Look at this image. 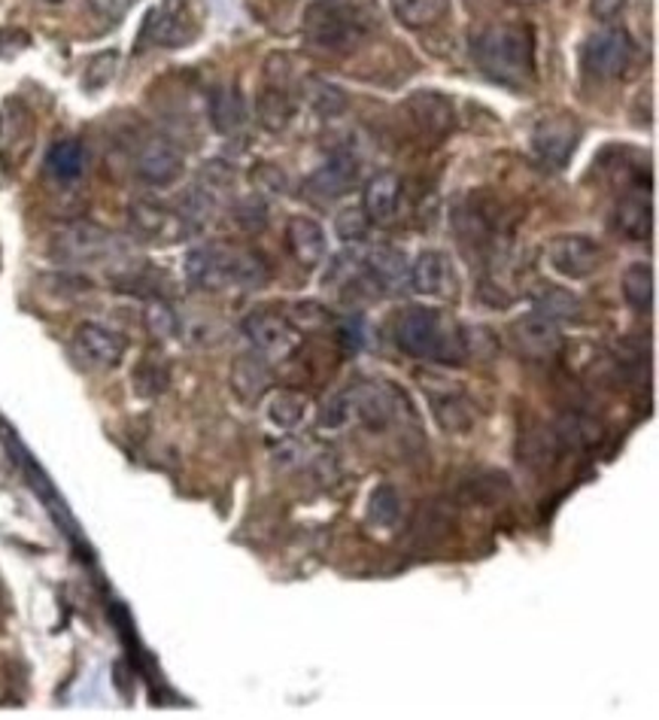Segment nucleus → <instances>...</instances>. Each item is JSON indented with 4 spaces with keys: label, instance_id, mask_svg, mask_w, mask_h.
<instances>
[{
    "label": "nucleus",
    "instance_id": "obj_22",
    "mask_svg": "<svg viewBox=\"0 0 659 720\" xmlns=\"http://www.w3.org/2000/svg\"><path fill=\"white\" fill-rule=\"evenodd\" d=\"M429 402H432V413H435L437 425L450 432V435H465L471 425H474V411L465 402L462 392L453 390H432L429 392Z\"/></svg>",
    "mask_w": 659,
    "mask_h": 720
},
{
    "label": "nucleus",
    "instance_id": "obj_19",
    "mask_svg": "<svg viewBox=\"0 0 659 720\" xmlns=\"http://www.w3.org/2000/svg\"><path fill=\"white\" fill-rule=\"evenodd\" d=\"M365 271L377 284V289H383V292H395V289H401V286L411 280V268H408L404 253L392 247L371 249L365 256Z\"/></svg>",
    "mask_w": 659,
    "mask_h": 720
},
{
    "label": "nucleus",
    "instance_id": "obj_35",
    "mask_svg": "<svg viewBox=\"0 0 659 720\" xmlns=\"http://www.w3.org/2000/svg\"><path fill=\"white\" fill-rule=\"evenodd\" d=\"M368 228H371V219H368L362 207H347L334 219V232H338L343 244H362L368 237Z\"/></svg>",
    "mask_w": 659,
    "mask_h": 720
},
{
    "label": "nucleus",
    "instance_id": "obj_41",
    "mask_svg": "<svg viewBox=\"0 0 659 720\" xmlns=\"http://www.w3.org/2000/svg\"><path fill=\"white\" fill-rule=\"evenodd\" d=\"M274 460H277V465H282V469H289V465H301V460H305V448H301L295 438H289V441H282L280 450L274 453Z\"/></svg>",
    "mask_w": 659,
    "mask_h": 720
},
{
    "label": "nucleus",
    "instance_id": "obj_9",
    "mask_svg": "<svg viewBox=\"0 0 659 720\" xmlns=\"http://www.w3.org/2000/svg\"><path fill=\"white\" fill-rule=\"evenodd\" d=\"M343 395H347L350 420L368 425V429H387L399 413L395 387L380 383V380H362L350 390H343Z\"/></svg>",
    "mask_w": 659,
    "mask_h": 720
},
{
    "label": "nucleus",
    "instance_id": "obj_28",
    "mask_svg": "<svg viewBox=\"0 0 659 720\" xmlns=\"http://www.w3.org/2000/svg\"><path fill=\"white\" fill-rule=\"evenodd\" d=\"M256 110H259V119L261 125L268 131H282L289 122H292L295 116V101L289 97V92L286 89H280V85H268L265 92L259 95V104H256Z\"/></svg>",
    "mask_w": 659,
    "mask_h": 720
},
{
    "label": "nucleus",
    "instance_id": "obj_32",
    "mask_svg": "<svg viewBox=\"0 0 659 720\" xmlns=\"http://www.w3.org/2000/svg\"><path fill=\"white\" fill-rule=\"evenodd\" d=\"M554 435L563 448H589L599 438V429L580 413H565L563 420L556 423Z\"/></svg>",
    "mask_w": 659,
    "mask_h": 720
},
{
    "label": "nucleus",
    "instance_id": "obj_11",
    "mask_svg": "<svg viewBox=\"0 0 659 720\" xmlns=\"http://www.w3.org/2000/svg\"><path fill=\"white\" fill-rule=\"evenodd\" d=\"M547 265L565 280H587L599 268L601 249L587 235H559L544 247Z\"/></svg>",
    "mask_w": 659,
    "mask_h": 720
},
{
    "label": "nucleus",
    "instance_id": "obj_36",
    "mask_svg": "<svg viewBox=\"0 0 659 720\" xmlns=\"http://www.w3.org/2000/svg\"><path fill=\"white\" fill-rule=\"evenodd\" d=\"M235 219L244 232H261L268 223V207L259 195H249V198H240L235 204Z\"/></svg>",
    "mask_w": 659,
    "mask_h": 720
},
{
    "label": "nucleus",
    "instance_id": "obj_21",
    "mask_svg": "<svg viewBox=\"0 0 659 720\" xmlns=\"http://www.w3.org/2000/svg\"><path fill=\"white\" fill-rule=\"evenodd\" d=\"M401 198V179L399 174H377L368 179L365 198H362V210L371 223H389L395 210H399Z\"/></svg>",
    "mask_w": 659,
    "mask_h": 720
},
{
    "label": "nucleus",
    "instance_id": "obj_43",
    "mask_svg": "<svg viewBox=\"0 0 659 720\" xmlns=\"http://www.w3.org/2000/svg\"><path fill=\"white\" fill-rule=\"evenodd\" d=\"M92 3V10L101 16V19H119L122 12L128 10L131 0H89Z\"/></svg>",
    "mask_w": 659,
    "mask_h": 720
},
{
    "label": "nucleus",
    "instance_id": "obj_27",
    "mask_svg": "<svg viewBox=\"0 0 659 720\" xmlns=\"http://www.w3.org/2000/svg\"><path fill=\"white\" fill-rule=\"evenodd\" d=\"M535 310L542 313V317L554 319V322H565V319H577L584 317V308H580V301H577L572 292H565V289H556V286H544L535 292Z\"/></svg>",
    "mask_w": 659,
    "mask_h": 720
},
{
    "label": "nucleus",
    "instance_id": "obj_30",
    "mask_svg": "<svg viewBox=\"0 0 659 720\" xmlns=\"http://www.w3.org/2000/svg\"><path fill=\"white\" fill-rule=\"evenodd\" d=\"M650 202L641 198V195H632V198H624L620 210H617V228L624 232L626 237L632 240H645L650 237Z\"/></svg>",
    "mask_w": 659,
    "mask_h": 720
},
{
    "label": "nucleus",
    "instance_id": "obj_24",
    "mask_svg": "<svg viewBox=\"0 0 659 720\" xmlns=\"http://www.w3.org/2000/svg\"><path fill=\"white\" fill-rule=\"evenodd\" d=\"M47 171L49 177L59 183H76L85 171V150L80 141H59L49 146L47 153Z\"/></svg>",
    "mask_w": 659,
    "mask_h": 720
},
{
    "label": "nucleus",
    "instance_id": "obj_3",
    "mask_svg": "<svg viewBox=\"0 0 659 720\" xmlns=\"http://www.w3.org/2000/svg\"><path fill=\"white\" fill-rule=\"evenodd\" d=\"M395 341L413 359L429 362H460L465 353L460 329H453L437 308L413 305L395 322Z\"/></svg>",
    "mask_w": 659,
    "mask_h": 720
},
{
    "label": "nucleus",
    "instance_id": "obj_44",
    "mask_svg": "<svg viewBox=\"0 0 659 720\" xmlns=\"http://www.w3.org/2000/svg\"><path fill=\"white\" fill-rule=\"evenodd\" d=\"M253 179H259V183H268V189H271V192H282V186H286V179H282V171H277L274 165H261L259 167V177H253Z\"/></svg>",
    "mask_w": 659,
    "mask_h": 720
},
{
    "label": "nucleus",
    "instance_id": "obj_26",
    "mask_svg": "<svg viewBox=\"0 0 659 720\" xmlns=\"http://www.w3.org/2000/svg\"><path fill=\"white\" fill-rule=\"evenodd\" d=\"M450 10V0H392V12L404 28H429L441 22Z\"/></svg>",
    "mask_w": 659,
    "mask_h": 720
},
{
    "label": "nucleus",
    "instance_id": "obj_25",
    "mask_svg": "<svg viewBox=\"0 0 659 720\" xmlns=\"http://www.w3.org/2000/svg\"><path fill=\"white\" fill-rule=\"evenodd\" d=\"M411 113L416 119V125H423L425 131L435 134H447L453 128V106L447 97L435 95V92H420L411 97Z\"/></svg>",
    "mask_w": 659,
    "mask_h": 720
},
{
    "label": "nucleus",
    "instance_id": "obj_33",
    "mask_svg": "<svg viewBox=\"0 0 659 720\" xmlns=\"http://www.w3.org/2000/svg\"><path fill=\"white\" fill-rule=\"evenodd\" d=\"M271 423L280 429H295V425L305 420L307 413V399L305 395H295V392H280L271 402Z\"/></svg>",
    "mask_w": 659,
    "mask_h": 720
},
{
    "label": "nucleus",
    "instance_id": "obj_14",
    "mask_svg": "<svg viewBox=\"0 0 659 720\" xmlns=\"http://www.w3.org/2000/svg\"><path fill=\"white\" fill-rule=\"evenodd\" d=\"M73 350L80 353L85 366L92 368H116L125 359L128 343L113 329H104L97 322H83L73 331Z\"/></svg>",
    "mask_w": 659,
    "mask_h": 720
},
{
    "label": "nucleus",
    "instance_id": "obj_42",
    "mask_svg": "<svg viewBox=\"0 0 659 720\" xmlns=\"http://www.w3.org/2000/svg\"><path fill=\"white\" fill-rule=\"evenodd\" d=\"M626 10V0H593V16L601 22H611Z\"/></svg>",
    "mask_w": 659,
    "mask_h": 720
},
{
    "label": "nucleus",
    "instance_id": "obj_4",
    "mask_svg": "<svg viewBox=\"0 0 659 720\" xmlns=\"http://www.w3.org/2000/svg\"><path fill=\"white\" fill-rule=\"evenodd\" d=\"M305 37L307 43L319 52L343 55L362 43L368 34V22L350 7H343L341 0H317L305 12Z\"/></svg>",
    "mask_w": 659,
    "mask_h": 720
},
{
    "label": "nucleus",
    "instance_id": "obj_10",
    "mask_svg": "<svg viewBox=\"0 0 659 720\" xmlns=\"http://www.w3.org/2000/svg\"><path fill=\"white\" fill-rule=\"evenodd\" d=\"M134 167H137V177L150 186L165 189L171 183H177L183 177V167L186 158L179 153V146L174 141H167L165 134H153L137 146L134 153Z\"/></svg>",
    "mask_w": 659,
    "mask_h": 720
},
{
    "label": "nucleus",
    "instance_id": "obj_38",
    "mask_svg": "<svg viewBox=\"0 0 659 720\" xmlns=\"http://www.w3.org/2000/svg\"><path fill=\"white\" fill-rule=\"evenodd\" d=\"M116 61L119 55L113 49H110V52H101L97 59H92V64L85 68V89H89V92L104 89V85L113 80V73H116Z\"/></svg>",
    "mask_w": 659,
    "mask_h": 720
},
{
    "label": "nucleus",
    "instance_id": "obj_13",
    "mask_svg": "<svg viewBox=\"0 0 659 720\" xmlns=\"http://www.w3.org/2000/svg\"><path fill=\"white\" fill-rule=\"evenodd\" d=\"M408 284L425 298H453L460 292V280H456V268L450 261L447 253L429 249L423 256H416L411 265V280Z\"/></svg>",
    "mask_w": 659,
    "mask_h": 720
},
{
    "label": "nucleus",
    "instance_id": "obj_16",
    "mask_svg": "<svg viewBox=\"0 0 659 720\" xmlns=\"http://www.w3.org/2000/svg\"><path fill=\"white\" fill-rule=\"evenodd\" d=\"M356 174H359V165H356L353 155L334 153L326 165H319L305 179V195L310 202L319 204L334 202V198H341L343 192H350V186L356 183Z\"/></svg>",
    "mask_w": 659,
    "mask_h": 720
},
{
    "label": "nucleus",
    "instance_id": "obj_37",
    "mask_svg": "<svg viewBox=\"0 0 659 720\" xmlns=\"http://www.w3.org/2000/svg\"><path fill=\"white\" fill-rule=\"evenodd\" d=\"M310 104L317 106L322 116H338V113H343V110H347V95H343L338 85L313 83Z\"/></svg>",
    "mask_w": 659,
    "mask_h": 720
},
{
    "label": "nucleus",
    "instance_id": "obj_29",
    "mask_svg": "<svg viewBox=\"0 0 659 720\" xmlns=\"http://www.w3.org/2000/svg\"><path fill=\"white\" fill-rule=\"evenodd\" d=\"M624 298L626 305L638 313H648L653 305V268L645 261L629 265L624 274Z\"/></svg>",
    "mask_w": 659,
    "mask_h": 720
},
{
    "label": "nucleus",
    "instance_id": "obj_23",
    "mask_svg": "<svg viewBox=\"0 0 659 720\" xmlns=\"http://www.w3.org/2000/svg\"><path fill=\"white\" fill-rule=\"evenodd\" d=\"M210 119L213 128L219 134H235L247 122V104L237 85H219L210 95Z\"/></svg>",
    "mask_w": 659,
    "mask_h": 720
},
{
    "label": "nucleus",
    "instance_id": "obj_1",
    "mask_svg": "<svg viewBox=\"0 0 659 720\" xmlns=\"http://www.w3.org/2000/svg\"><path fill=\"white\" fill-rule=\"evenodd\" d=\"M471 59L493 83L519 89L535 80V34L529 24H493L471 40Z\"/></svg>",
    "mask_w": 659,
    "mask_h": 720
},
{
    "label": "nucleus",
    "instance_id": "obj_7",
    "mask_svg": "<svg viewBox=\"0 0 659 720\" xmlns=\"http://www.w3.org/2000/svg\"><path fill=\"white\" fill-rule=\"evenodd\" d=\"M580 143V125L572 113H550L532 131V153L547 171H563Z\"/></svg>",
    "mask_w": 659,
    "mask_h": 720
},
{
    "label": "nucleus",
    "instance_id": "obj_20",
    "mask_svg": "<svg viewBox=\"0 0 659 720\" xmlns=\"http://www.w3.org/2000/svg\"><path fill=\"white\" fill-rule=\"evenodd\" d=\"M131 225L150 240H162V237H179L186 235V223L179 219V213H171L162 204L137 202L131 207Z\"/></svg>",
    "mask_w": 659,
    "mask_h": 720
},
{
    "label": "nucleus",
    "instance_id": "obj_17",
    "mask_svg": "<svg viewBox=\"0 0 659 720\" xmlns=\"http://www.w3.org/2000/svg\"><path fill=\"white\" fill-rule=\"evenodd\" d=\"M274 374L268 359L261 353H240L231 362V390L240 402H259L265 392L271 390Z\"/></svg>",
    "mask_w": 659,
    "mask_h": 720
},
{
    "label": "nucleus",
    "instance_id": "obj_34",
    "mask_svg": "<svg viewBox=\"0 0 659 720\" xmlns=\"http://www.w3.org/2000/svg\"><path fill=\"white\" fill-rule=\"evenodd\" d=\"M131 383H134V390H137V395H143V399L162 395V392L167 390V368L143 359L141 366H137V371H134Z\"/></svg>",
    "mask_w": 659,
    "mask_h": 720
},
{
    "label": "nucleus",
    "instance_id": "obj_6",
    "mask_svg": "<svg viewBox=\"0 0 659 720\" xmlns=\"http://www.w3.org/2000/svg\"><path fill=\"white\" fill-rule=\"evenodd\" d=\"M636 59V43L632 37L626 34L624 28H605L596 31L584 43L580 61H584V71L596 80H617L629 71V64Z\"/></svg>",
    "mask_w": 659,
    "mask_h": 720
},
{
    "label": "nucleus",
    "instance_id": "obj_45",
    "mask_svg": "<svg viewBox=\"0 0 659 720\" xmlns=\"http://www.w3.org/2000/svg\"><path fill=\"white\" fill-rule=\"evenodd\" d=\"M514 3H538V0H514Z\"/></svg>",
    "mask_w": 659,
    "mask_h": 720
},
{
    "label": "nucleus",
    "instance_id": "obj_8",
    "mask_svg": "<svg viewBox=\"0 0 659 720\" xmlns=\"http://www.w3.org/2000/svg\"><path fill=\"white\" fill-rule=\"evenodd\" d=\"M198 37V24L188 12L186 0H162L155 10H150L146 22H143L141 43L162 49L186 47Z\"/></svg>",
    "mask_w": 659,
    "mask_h": 720
},
{
    "label": "nucleus",
    "instance_id": "obj_5",
    "mask_svg": "<svg viewBox=\"0 0 659 720\" xmlns=\"http://www.w3.org/2000/svg\"><path fill=\"white\" fill-rule=\"evenodd\" d=\"M49 247H52L49 249L52 259L61 261V265L85 268V265H101V261L113 259L119 253V240L116 235H110L101 225L73 223L55 232Z\"/></svg>",
    "mask_w": 659,
    "mask_h": 720
},
{
    "label": "nucleus",
    "instance_id": "obj_12",
    "mask_svg": "<svg viewBox=\"0 0 659 720\" xmlns=\"http://www.w3.org/2000/svg\"><path fill=\"white\" fill-rule=\"evenodd\" d=\"M244 335L249 338V343L256 347V353L274 356V359H286L289 353L298 350L301 335L295 331V326L289 319H282L280 313L271 310H256L244 319Z\"/></svg>",
    "mask_w": 659,
    "mask_h": 720
},
{
    "label": "nucleus",
    "instance_id": "obj_2",
    "mask_svg": "<svg viewBox=\"0 0 659 720\" xmlns=\"http://www.w3.org/2000/svg\"><path fill=\"white\" fill-rule=\"evenodd\" d=\"M188 284L204 292H223L231 286L240 289H259L268 284V265L261 256L249 249H231L225 244L192 249L186 256Z\"/></svg>",
    "mask_w": 659,
    "mask_h": 720
},
{
    "label": "nucleus",
    "instance_id": "obj_39",
    "mask_svg": "<svg viewBox=\"0 0 659 720\" xmlns=\"http://www.w3.org/2000/svg\"><path fill=\"white\" fill-rule=\"evenodd\" d=\"M350 423V408H347V395L343 392H338L334 399H329V402L319 408V416H317V425L322 429V432H334V429H341V425Z\"/></svg>",
    "mask_w": 659,
    "mask_h": 720
},
{
    "label": "nucleus",
    "instance_id": "obj_40",
    "mask_svg": "<svg viewBox=\"0 0 659 720\" xmlns=\"http://www.w3.org/2000/svg\"><path fill=\"white\" fill-rule=\"evenodd\" d=\"M146 326L153 331L155 338H171V335H177L179 322L177 313L167 308L165 301H153L150 310H146Z\"/></svg>",
    "mask_w": 659,
    "mask_h": 720
},
{
    "label": "nucleus",
    "instance_id": "obj_18",
    "mask_svg": "<svg viewBox=\"0 0 659 720\" xmlns=\"http://www.w3.org/2000/svg\"><path fill=\"white\" fill-rule=\"evenodd\" d=\"M286 244L298 265L305 268H317L319 261L326 259V235L322 225L310 216H292L286 225Z\"/></svg>",
    "mask_w": 659,
    "mask_h": 720
},
{
    "label": "nucleus",
    "instance_id": "obj_31",
    "mask_svg": "<svg viewBox=\"0 0 659 720\" xmlns=\"http://www.w3.org/2000/svg\"><path fill=\"white\" fill-rule=\"evenodd\" d=\"M401 517L399 493L392 486H377L368 498V523L377 529H392Z\"/></svg>",
    "mask_w": 659,
    "mask_h": 720
},
{
    "label": "nucleus",
    "instance_id": "obj_15",
    "mask_svg": "<svg viewBox=\"0 0 659 720\" xmlns=\"http://www.w3.org/2000/svg\"><path fill=\"white\" fill-rule=\"evenodd\" d=\"M511 341L517 343V350L526 359H554L563 347V331H559V322L535 310L511 326Z\"/></svg>",
    "mask_w": 659,
    "mask_h": 720
}]
</instances>
